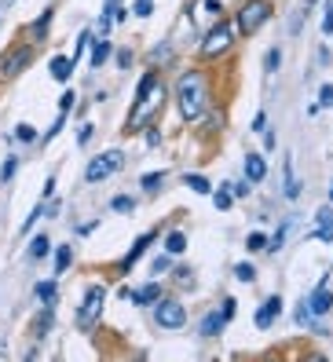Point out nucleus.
<instances>
[{
	"instance_id": "f257e3e1",
	"label": "nucleus",
	"mask_w": 333,
	"mask_h": 362,
	"mask_svg": "<svg viewBox=\"0 0 333 362\" xmlns=\"http://www.w3.org/2000/svg\"><path fill=\"white\" fill-rule=\"evenodd\" d=\"M176 110L183 121H198L209 110V77L201 70H187L176 81Z\"/></svg>"
},
{
	"instance_id": "f03ea898",
	"label": "nucleus",
	"mask_w": 333,
	"mask_h": 362,
	"mask_svg": "<svg viewBox=\"0 0 333 362\" xmlns=\"http://www.w3.org/2000/svg\"><path fill=\"white\" fill-rule=\"evenodd\" d=\"M158 99H161V81H158V74H143L139 88H136V110H132V117H129V132H136V129H143V124H147V117L154 114Z\"/></svg>"
},
{
	"instance_id": "7ed1b4c3",
	"label": "nucleus",
	"mask_w": 333,
	"mask_h": 362,
	"mask_svg": "<svg viewBox=\"0 0 333 362\" xmlns=\"http://www.w3.org/2000/svg\"><path fill=\"white\" fill-rule=\"evenodd\" d=\"M271 15H275V4H271V0H245V4L238 8V15H235L238 33H242V37L260 33L267 23H271Z\"/></svg>"
},
{
	"instance_id": "20e7f679",
	"label": "nucleus",
	"mask_w": 333,
	"mask_h": 362,
	"mask_svg": "<svg viewBox=\"0 0 333 362\" xmlns=\"http://www.w3.org/2000/svg\"><path fill=\"white\" fill-rule=\"evenodd\" d=\"M235 48V30H231V23H216L213 30H205L201 33V45H198V52L205 55V59H220V55H227Z\"/></svg>"
},
{
	"instance_id": "39448f33",
	"label": "nucleus",
	"mask_w": 333,
	"mask_h": 362,
	"mask_svg": "<svg viewBox=\"0 0 333 362\" xmlns=\"http://www.w3.org/2000/svg\"><path fill=\"white\" fill-rule=\"evenodd\" d=\"M103 304H107V286H88L77 308V329H92L103 315Z\"/></svg>"
},
{
	"instance_id": "423d86ee",
	"label": "nucleus",
	"mask_w": 333,
	"mask_h": 362,
	"mask_svg": "<svg viewBox=\"0 0 333 362\" xmlns=\"http://www.w3.org/2000/svg\"><path fill=\"white\" fill-rule=\"evenodd\" d=\"M33 59H37V48H33V45H15L8 55H0V77H4V81H15L18 74L30 70Z\"/></svg>"
},
{
	"instance_id": "0eeeda50",
	"label": "nucleus",
	"mask_w": 333,
	"mask_h": 362,
	"mask_svg": "<svg viewBox=\"0 0 333 362\" xmlns=\"http://www.w3.org/2000/svg\"><path fill=\"white\" fill-rule=\"evenodd\" d=\"M151 308H154V322L161 329H183L187 326V308L180 300H161V296H158Z\"/></svg>"
},
{
	"instance_id": "6e6552de",
	"label": "nucleus",
	"mask_w": 333,
	"mask_h": 362,
	"mask_svg": "<svg viewBox=\"0 0 333 362\" xmlns=\"http://www.w3.org/2000/svg\"><path fill=\"white\" fill-rule=\"evenodd\" d=\"M121 165H124V154H121V151H103L99 158H92V161H88V168H85V180H88V183H99V180L114 176Z\"/></svg>"
},
{
	"instance_id": "1a4fd4ad",
	"label": "nucleus",
	"mask_w": 333,
	"mask_h": 362,
	"mask_svg": "<svg viewBox=\"0 0 333 362\" xmlns=\"http://www.w3.org/2000/svg\"><path fill=\"white\" fill-rule=\"evenodd\" d=\"M279 311H282V296H267V300L257 308V315H253L257 329H271L275 318H279Z\"/></svg>"
},
{
	"instance_id": "9d476101",
	"label": "nucleus",
	"mask_w": 333,
	"mask_h": 362,
	"mask_svg": "<svg viewBox=\"0 0 333 362\" xmlns=\"http://www.w3.org/2000/svg\"><path fill=\"white\" fill-rule=\"evenodd\" d=\"M154 238H158V230H147V234H139V238L132 242V249H129V257L121 260V271H132L139 260H143V252H147L151 245H154Z\"/></svg>"
},
{
	"instance_id": "9b49d317",
	"label": "nucleus",
	"mask_w": 333,
	"mask_h": 362,
	"mask_svg": "<svg viewBox=\"0 0 333 362\" xmlns=\"http://www.w3.org/2000/svg\"><path fill=\"white\" fill-rule=\"evenodd\" d=\"M329 308H333V293L326 289V282L308 296V311L315 315V318H322V315H329Z\"/></svg>"
},
{
	"instance_id": "f8f14e48",
	"label": "nucleus",
	"mask_w": 333,
	"mask_h": 362,
	"mask_svg": "<svg viewBox=\"0 0 333 362\" xmlns=\"http://www.w3.org/2000/svg\"><path fill=\"white\" fill-rule=\"evenodd\" d=\"M48 70H52V81L66 84V81L74 77V59H70V55H55V59L48 62Z\"/></svg>"
},
{
	"instance_id": "ddd939ff",
	"label": "nucleus",
	"mask_w": 333,
	"mask_h": 362,
	"mask_svg": "<svg viewBox=\"0 0 333 362\" xmlns=\"http://www.w3.org/2000/svg\"><path fill=\"white\" fill-rule=\"evenodd\" d=\"M245 180H249V183L267 180V161H264L260 154H245Z\"/></svg>"
},
{
	"instance_id": "4468645a",
	"label": "nucleus",
	"mask_w": 333,
	"mask_h": 362,
	"mask_svg": "<svg viewBox=\"0 0 333 362\" xmlns=\"http://www.w3.org/2000/svg\"><path fill=\"white\" fill-rule=\"evenodd\" d=\"M223 326H227V318H223L220 311H209V315L201 318V337H205V340H213V337L223 333Z\"/></svg>"
},
{
	"instance_id": "2eb2a0df",
	"label": "nucleus",
	"mask_w": 333,
	"mask_h": 362,
	"mask_svg": "<svg viewBox=\"0 0 333 362\" xmlns=\"http://www.w3.org/2000/svg\"><path fill=\"white\" fill-rule=\"evenodd\" d=\"M158 296H161V286H158V282H147V286H139V289L132 293V304H136V308H151Z\"/></svg>"
},
{
	"instance_id": "dca6fc26",
	"label": "nucleus",
	"mask_w": 333,
	"mask_h": 362,
	"mask_svg": "<svg viewBox=\"0 0 333 362\" xmlns=\"http://www.w3.org/2000/svg\"><path fill=\"white\" fill-rule=\"evenodd\" d=\"M52 322H55V304H45V308H40V315H37V322H33V337H37V340L48 337Z\"/></svg>"
},
{
	"instance_id": "f3484780",
	"label": "nucleus",
	"mask_w": 333,
	"mask_h": 362,
	"mask_svg": "<svg viewBox=\"0 0 333 362\" xmlns=\"http://www.w3.org/2000/svg\"><path fill=\"white\" fill-rule=\"evenodd\" d=\"M282 194H286L289 202H297V198H300V183L293 180V165H289V161L282 165Z\"/></svg>"
},
{
	"instance_id": "a211bd4d",
	"label": "nucleus",
	"mask_w": 333,
	"mask_h": 362,
	"mask_svg": "<svg viewBox=\"0 0 333 362\" xmlns=\"http://www.w3.org/2000/svg\"><path fill=\"white\" fill-rule=\"evenodd\" d=\"M33 293H37V300H40V304H55V296H59V282H55V279L37 282V286H33Z\"/></svg>"
},
{
	"instance_id": "6ab92c4d",
	"label": "nucleus",
	"mask_w": 333,
	"mask_h": 362,
	"mask_svg": "<svg viewBox=\"0 0 333 362\" xmlns=\"http://www.w3.org/2000/svg\"><path fill=\"white\" fill-rule=\"evenodd\" d=\"M183 249H187V234L183 230H169V238H165V252H169V257H183Z\"/></svg>"
},
{
	"instance_id": "aec40b11",
	"label": "nucleus",
	"mask_w": 333,
	"mask_h": 362,
	"mask_svg": "<svg viewBox=\"0 0 333 362\" xmlns=\"http://www.w3.org/2000/svg\"><path fill=\"white\" fill-rule=\"evenodd\" d=\"M48 252H52L48 234H33V242H30V260H45Z\"/></svg>"
},
{
	"instance_id": "412c9836",
	"label": "nucleus",
	"mask_w": 333,
	"mask_h": 362,
	"mask_svg": "<svg viewBox=\"0 0 333 362\" xmlns=\"http://www.w3.org/2000/svg\"><path fill=\"white\" fill-rule=\"evenodd\" d=\"M183 187H191L194 194H213V183L205 180V176H198V173H187L183 176Z\"/></svg>"
},
{
	"instance_id": "4be33fe9",
	"label": "nucleus",
	"mask_w": 333,
	"mask_h": 362,
	"mask_svg": "<svg viewBox=\"0 0 333 362\" xmlns=\"http://www.w3.org/2000/svg\"><path fill=\"white\" fill-rule=\"evenodd\" d=\"M110 40H95V48H92V70H99L103 66V62H107L110 59Z\"/></svg>"
},
{
	"instance_id": "5701e85b",
	"label": "nucleus",
	"mask_w": 333,
	"mask_h": 362,
	"mask_svg": "<svg viewBox=\"0 0 333 362\" xmlns=\"http://www.w3.org/2000/svg\"><path fill=\"white\" fill-rule=\"evenodd\" d=\"M70 264H74V249H70V245H59V249H55V274L70 271Z\"/></svg>"
},
{
	"instance_id": "b1692460",
	"label": "nucleus",
	"mask_w": 333,
	"mask_h": 362,
	"mask_svg": "<svg viewBox=\"0 0 333 362\" xmlns=\"http://www.w3.org/2000/svg\"><path fill=\"white\" fill-rule=\"evenodd\" d=\"M52 15H55V8H45V11H40V18L30 26V33H33V37H45V33H48V26H52Z\"/></svg>"
},
{
	"instance_id": "393cba45",
	"label": "nucleus",
	"mask_w": 333,
	"mask_h": 362,
	"mask_svg": "<svg viewBox=\"0 0 333 362\" xmlns=\"http://www.w3.org/2000/svg\"><path fill=\"white\" fill-rule=\"evenodd\" d=\"M213 205L220 209V212H227L235 205V194H231V187H220V190H213Z\"/></svg>"
},
{
	"instance_id": "a878e982",
	"label": "nucleus",
	"mask_w": 333,
	"mask_h": 362,
	"mask_svg": "<svg viewBox=\"0 0 333 362\" xmlns=\"http://www.w3.org/2000/svg\"><path fill=\"white\" fill-rule=\"evenodd\" d=\"M15 173H18V154H8L4 165H0V183H11Z\"/></svg>"
},
{
	"instance_id": "bb28decb",
	"label": "nucleus",
	"mask_w": 333,
	"mask_h": 362,
	"mask_svg": "<svg viewBox=\"0 0 333 362\" xmlns=\"http://www.w3.org/2000/svg\"><path fill=\"white\" fill-rule=\"evenodd\" d=\"M289 227H293V220H282V227H279V234H275V238H267V252H279L282 249V242H286V234H289Z\"/></svg>"
},
{
	"instance_id": "cd10ccee",
	"label": "nucleus",
	"mask_w": 333,
	"mask_h": 362,
	"mask_svg": "<svg viewBox=\"0 0 333 362\" xmlns=\"http://www.w3.org/2000/svg\"><path fill=\"white\" fill-rule=\"evenodd\" d=\"M319 26H322L326 37H333V0H326V4H322V11H319Z\"/></svg>"
},
{
	"instance_id": "c85d7f7f",
	"label": "nucleus",
	"mask_w": 333,
	"mask_h": 362,
	"mask_svg": "<svg viewBox=\"0 0 333 362\" xmlns=\"http://www.w3.org/2000/svg\"><path fill=\"white\" fill-rule=\"evenodd\" d=\"M161 183H165V176H161V173H147V176L139 180V187L147 190V194H158V187H161Z\"/></svg>"
},
{
	"instance_id": "c756f323",
	"label": "nucleus",
	"mask_w": 333,
	"mask_h": 362,
	"mask_svg": "<svg viewBox=\"0 0 333 362\" xmlns=\"http://www.w3.org/2000/svg\"><path fill=\"white\" fill-rule=\"evenodd\" d=\"M15 139L18 143H37V129H33V124H26V121L15 124Z\"/></svg>"
},
{
	"instance_id": "7c9ffc66",
	"label": "nucleus",
	"mask_w": 333,
	"mask_h": 362,
	"mask_svg": "<svg viewBox=\"0 0 333 362\" xmlns=\"http://www.w3.org/2000/svg\"><path fill=\"white\" fill-rule=\"evenodd\" d=\"M264 245H267V234H260V230H253V234L245 238V249H249V252H264Z\"/></svg>"
},
{
	"instance_id": "2f4dec72",
	"label": "nucleus",
	"mask_w": 333,
	"mask_h": 362,
	"mask_svg": "<svg viewBox=\"0 0 333 362\" xmlns=\"http://www.w3.org/2000/svg\"><path fill=\"white\" fill-rule=\"evenodd\" d=\"M293 318H297V326H315V315L308 311V300H304V304H297Z\"/></svg>"
},
{
	"instance_id": "473e14b6",
	"label": "nucleus",
	"mask_w": 333,
	"mask_h": 362,
	"mask_svg": "<svg viewBox=\"0 0 333 362\" xmlns=\"http://www.w3.org/2000/svg\"><path fill=\"white\" fill-rule=\"evenodd\" d=\"M235 279H238V282H257V267H253V264H238V267H235Z\"/></svg>"
},
{
	"instance_id": "72a5a7b5",
	"label": "nucleus",
	"mask_w": 333,
	"mask_h": 362,
	"mask_svg": "<svg viewBox=\"0 0 333 362\" xmlns=\"http://www.w3.org/2000/svg\"><path fill=\"white\" fill-rule=\"evenodd\" d=\"M88 40H92V30H85V33H81V37H77V45H74V55H70L74 62H77L81 55H85V48H88Z\"/></svg>"
},
{
	"instance_id": "f704fd0d",
	"label": "nucleus",
	"mask_w": 333,
	"mask_h": 362,
	"mask_svg": "<svg viewBox=\"0 0 333 362\" xmlns=\"http://www.w3.org/2000/svg\"><path fill=\"white\" fill-rule=\"evenodd\" d=\"M110 209H114V212H132V209H136V198H124V194H117V198L110 202Z\"/></svg>"
},
{
	"instance_id": "c9c22d12",
	"label": "nucleus",
	"mask_w": 333,
	"mask_h": 362,
	"mask_svg": "<svg viewBox=\"0 0 333 362\" xmlns=\"http://www.w3.org/2000/svg\"><path fill=\"white\" fill-rule=\"evenodd\" d=\"M279 62H282V52L271 48V52H267V59H264V70H267V74H275V70H279Z\"/></svg>"
},
{
	"instance_id": "e433bc0d",
	"label": "nucleus",
	"mask_w": 333,
	"mask_h": 362,
	"mask_svg": "<svg viewBox=\"0 0 333 362\" xmlns=\"http://www.w3.org/2000/svg\"><path fill=\"white\" fill-rule=\"evenodd\" d=\"M95 136V124L92 121H85V124H81V132H77V146H88V139Z\"/></svg>"
},
{
	"instance_id": "4c0bfd02",
	"label": "nucleus",
	"mask_w": 333,
	"mask_h": 362,
	"mask_svg": "<svg viewBox=\"0 0 333 362\" xmlns=\"http://www.w3.org/2000/svg\"><path fill=\"white\" fill-rule=\"evenodd\" d=\"M132 15H139V18H151V15H154V0H136Z\"/></svg>"
},
{
	"instance_id": "58836bf2",
	"label": "nucleus",
	"mask_w": 333,
	"mask_h": 362,
	"mask_svg": "<svg viewBox=\"0 0 333 362\" xmlns=\"http://www.w3.org/2000/svg\"><path fill=\"white\" fill-rule=\"evenodd\" d=\"M227 187H231V194H235V198H249V194H253V190H249L253 183H249V180H242V183H227Z\"/></svg>"
},
{
	"instance_id": "ea45409f",
	"label": "nucleus",
	"mask_w": 333,
	"mask_h": 362,
	"mask_svg": "<svg viewBox=\"0 0 333 362\" xmlns=\"http://www.w3.org/2000/svg\"><path fill=\"white\" fill-rule=\"evenodd\" d=\"M40 216H45V205H33V212H30L26 223H23V234H26V230H33V223H37Z\"/></svg>"
},
{
	"instance_id": "a19ab883",
	"label": "nucleus",
	"mask_w": 333,
	"mask_h": 362,
	"mask_svg": "<svg viewBox=\"0 0 333 362\" xmlns=\"http://www.w3.org/2000/svg\"><path fill=\"white\" fill-rule=\"evenodd\" d=\"M74 103H77L74 92H62V99H59V114H70V110H74Z\"/></svg>"
},
{
	"instance_id": "79ce46f5",
	"label": "nucleus",
	"mask_w": 333,
	"mask_h": 362,
	"mask_svg": "<svg viewBox=\"0 0 333 362\" xmlns=\"http://www.w3.org/2000/svg\"><path fill=\"white\" fill-rule=\"evenodd\" d=\"M322 223H333V212H329V205H322V209L315 212V227H322Z\"/></svg>"
},
{
	"instance_id": "37998d69",
	"label": "nucleus",
	"mask_w": 333,
	"mask_h": 362,
	"mask_svg": "<svg viewBox=\"0 0 333 362\" xmlns=\"http://www.w3.org/2000/svg\"><path fill=\"white\" fill-rule=\"evenodd\" d=\"M315 238H319V242H333V223H322V227H315Z\"/></svg>"
},
{
	"instance_id": "c03bdc74",
	"label": "nucleus",
	"mask_w": 333,
	"mask_h": 362,
	"mask_svg": "<svg viewBox=\"0 0 333 362\" xmlns=\"http://www.w3.org/2000/svg\"><path fill=\"white\" fill-rule=\"evenodd\" d=\"M143 139H147V146H158V143H161L158 129H151V124H147V129H143Z\"/></svg>"
},
{
	"instance_id": "a18cd8bd",
	"label": "nucleus",
	"mask_w": 333,
	"mask_h": 362,
	"mask_svg": "<svg viewBox=\"0 0 333 362\" xmlns=\"http://www.w3.org/2000/svg\"><path fill=\"white\" fill-rule=\"evenodd\" d=\"M235 308H238L235 300H223V304H220V315L227 318V322H231V318H235Z\"/></svg>"
},
{
	"instance_id": "49530a36",
	"label": "nucleus",
	"mask_w": 333,
	"mask_h": 362,
	"mask_svg": "<svg viewBox=\"0 0 333 362\" xmlns=\"http://www.w3.org/2000/svg\"><path fill=\"white\" fill-rule=\"evenodd\" d=\"M319 106H333V88H329V84H322V92H319Z\"/></svg>"
},
{
	"instance_id": "de8ad7c7",
	"label": "nucleus",
	"mask_w": 333,
	"mask_h": 362,
	"mask_svg": "<svg viewBox=\"0 0 333 362\" xmlns=\"http://www.w3.org/2000/svg\"><path fill=\"white\" fill-rule=\"evenodd\" d=\"M165 59H173V48H169V45H161V48L154 52V62H165Z\"/></svg>"
},
{
	"instance_id": "09e8293b",
	"label": "nucleus",
	"mask_w": 333,
	"mask_h": 362,
	"mask_svg": "<svg viewBox=\"0 0 333 362\" xmlns=\"http://www.w3.org/2000/svg\"><path fill=\"white\" fill-rule=\"evenodd\" d=\"M40 194H45V198H52V194H55V176H48V180H45V190H40Z\"/></svg>"
},
{
	"instance_id": "8fccbe9b",
	"label": "nucleus",
	"mask_w": 333,
	"mask_h": 362,
	"mask_svg": "<svg viewBox=\"0 0 333 362\" xmlns=\"http://www.w3.org/2000/svg\"><path fill=\"white\" fill-rule=\"evenodd\" d=\"M260 139H264V151H275V136L271 132H260Z\"/></svg>"
},
{
	"instance_id": "3c124183",
	"label": "nucleus",
	"mask_w": 333,
	"mask_h": 362,
	"mask_svg": "<svg viewBox=\"0 0 333 362\" xmlns=\"http://www.w3.org/2000/svg\"><path fill=\"white\" fill-rule=\"evenodd\" d=\"M201 11H220V0H201Z\"/></svg>"
},
{
	"instance_id": "603ef678",
	"label": "nucleus",
	"mask_w": 333,
	"mask_h": 362,
	"mask_svg": "<svg viewBox=\"0 0 333 362\" xmlns=\"http://www.w3.org/2000/svg\"><path fill=\"white\" fill-rule=\"evenodd\" d=\"M264 124H267V117H264V114H257V117H253V132H264Z\"/></svg>"
},
{
	"instance_id": "864d4df0",
	"label": "nucleus",
	"mask_w": 333,
	"mask_h": 362,
	"mask_svg": "<svg viewBox=\"0 0 333 362\" xmlns=\"http://www.w3.org/2000/svg\"><path fill=\"white\" fill-rule=\"evenodd\" d=\"M154 271H169V257H158L154 260Z\"/></svg>"
},
{
	"instance_id": "5fc2aeb1",
	"label": "nucleus",
	"mask_w": 333,
	"mask_h": 362,
	"mask_svg": "<svg viewBox=\"0 0 333 362\" xmlns=\"http://www.w3.org/2000/svg\"><path fill=\"white\" fill-rule=\"evenodd\" d=\"M4 4H8V0H0V15H4Z\"/></svg>"
},
{
	"instance_id": "6e6d98bb",
	"label": "nucleus",
	"mask_w": 333,
	"mask_h": 362,
	"mask_svg": "<svg viewBox=\"0 0 333 362\" xmlns=\"http://www.w3.org/2000/svg\"><path fill=\"white\" fill-rule=\"evenodd\" d=\"M329 202H333V183H329Z\"/></svg>"
},
{
	"instance_id": "4d7b16f0",
	"label": "nucleus",
	"mask_w": 333,
	"mask_h": 362,
	"mask_svg": "<svg viewBox=\"0 0 333 362\" xmlns=\"http://www.w3.org/2000/svg\"><path fill=\"white\" fill-rule=\"evenodd\" d=\"M107 4H121V0H107Z\"/></svg>"
}]
</instances>
